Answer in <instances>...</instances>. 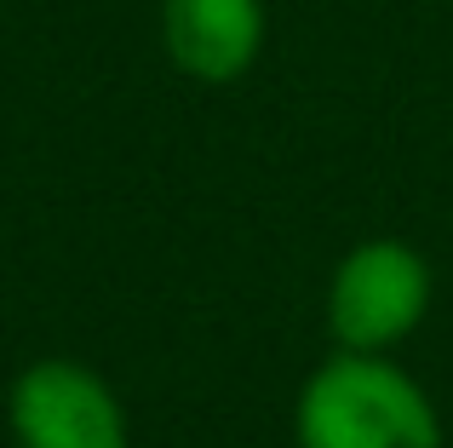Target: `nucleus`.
I'll list each match as a JSON object with an SVG mask.
<instances>
[{
	"instance_id": "nucleus-1",
	"label": "nucleus",
	"mask_w": 453,
	"mask_h": 448,
	"mask_svg": "<svg viewBox=\"0 0 453 448\" xmlns=\"http://www.w3.org/2000/svg\"><path fill=\"white\" fill-rule=\"evenodd\" d=\"M299 448H442V420L396 362L339 351L299 391Z\"/></svg>"
},
{
	"instance_id": "nucleus-2",
	"label": "nucleus",
	"mask_w": 453,
	"mask_h": 448,
	"mask_svg": "<svg viewBox=\"0 0 453 448\" xmlns=\"http://www.w3.org/2000/svg\"><path fill=\"white\" fill-rule=\"evenodd\" d=\"M431 305V270L408 242H362L344 253L327 288V328L344 351H385L419 328Z\"/></svg>"
},
{
	"instance_id": "nucleus-3",
	"label": "nucleus",
	"mask_w": 453,
	"mask_h": 448,
	"mask_svg": "<svg viewBox=\"0 0 453 448\" xmlns=\"http://www.w3.org/2000/svg\"><path fill=\"white\" fill-rule=\"evenodd\" d=\"M12 431L23 448H127L121 403L81 362H35L12 385Z\"/></svg>"
},
{
	"instance_id": "nucleus-4",
	"label": "nucleus",
	"mask_w": 453,
	"mask_h": 448,
	"mask_svg": "<svg viewBox=\"0 0 453 448\" xmlns=\"http://www.w3.org/2000/svg\"><path fill=\"white\" fill-rule=\"evenodd\" d=\"M161 41L189 81H242L265 52V0H161Z\"/></svg>"
}]
</instances>
